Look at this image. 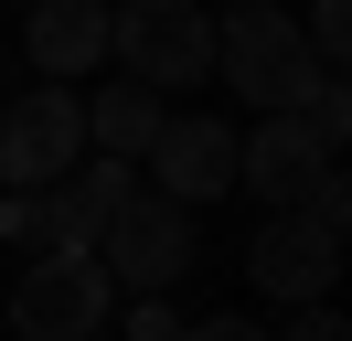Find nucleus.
I'll list each match as a JSON object with an SVG mask.
<instances>
[{"label":"nucleus","instance_id":"f257e3e1","mask_svg":"<svg viewBox=\"0 0 352 341\" xmlns=\"http://www.w3.org/2000/svg\"><path fill=\"white\" fill-rule=\"evenodd\" d=\"M214 75L235 85L245 107H299L309 75H320V54L299 43V21H288L278 0H235V11L214 21Z\"/></svg>","mask_w":352,"mask_h":341},{"label":"nucleus","instance_id":"f03ea898","mask_svg":"<svg viewBox=\"0 0 352 341\" xmlns=\"http://www.w3.org/2000/svg\"><path fill=\"white\" fill-rule=\"evenodd\" d=\"M107 309H118L107 256L96 245H54L11 288V341H107Z\"/></svg>","mask_w":352,"mask_h":341},{"label":"nucleus","instance_id":"7ed1b4c3","mask_svg":"<svg viewBox=\"0 0 352 341\" xmlns=\"http://www.w3.org/2000/svg\"><path fill=\"white\" fill-rule=\"evenodd\" d=\"M107 64H129L160 96L203 85L214 75V21H203V0H107Z\"/></svg>","mask_w":352,"mask_h":341},{"label":"nucleus","instance_id":"20e7f679","mask_svg":"<svg viewBox=\"0 0 352 341\" xmlns=\"http://www.w3.org/2000/svg\"><path fill=\"white\" fill-rule=\"evenodd\" d=\"M96 256H107V277L118 288H182L192 277V203H171V192H118V213L96 224Z\"/></svg>","mask_w":352,"mask_h":341},{"label":"nucleus","instance_id":"39448f33","mask_svg":"<svg viewBox=\"0 0 352 341\" xmlns=\"http://www.w3.org/2000/svg\"><path fill=\"white\" fill-rule=\"evenodd\" d=\"M86 160V96L75 85H11V107H0V182L11 192H43L54 170Z\"/></svg>","mask_w":352,"mask_h":341},{"label":"nucleus","instance_id":"423d86ee","mask_svg":"<svg viewBox=\"0 0 352 341\" xmlns=\"http://www.w3.org/2000/svg\"><path fill=\"white\" fill-rule=\"evenodd\" d=\"M245 277H256V298H278V309L331 298L342 288V224H320V213H299V203H267L256 245H245Z\"/></svg>","mask_w":352,"mask_h":341},{"label":"nucleus","instance_id":"0eeeda50","mask_svg":"<svg viewBox=\"0 0 352 341\" xmlns=\"http://www.w3.org/2000/svg\"><path fill=\"white\" fill-rule=\"evenodd\" d=\"M331 160H342V149H331L299 107H256V128L235 139V192H256V203H299Z\"/></svg>","mask_w":352,"mask_h":341},{"label":"nucleus","instance_id":"6e6552de","mask_svg":"<svg viewBox=\"0 0 352 341\" xmlns=\"http://www.w3.org/2000/svg\"><path fill=\"white\" fill-rule=\"evenodd\" d=\"M139 160H150V182L171 203H224L235 192V128L224 118H160V139Z\"/></svg>","mask_w":352,"mask_h":341},{"label":"nucleus","instance_id":"1a4fd4ad","mask_svg":"<svg viewBox=\"0 0 352 341\" xmlns=\"http://www.w3.org/2000/svg\"><path fill=\"white\" fill-rule=\"evenodd\" d=\"M22 54H32V75H54V85L96 75V64H107V0H22Z\"/></svg>","mask_w":352,"mask_h":341},{"label":"nucleus","instance_id":"9d476101","mask_svg":"<svg viewBox=\"0 0 352 341\" xmlns=\"http://www.w3.org/2000/svg\"><path fill=\"white\" fill-rule=\"evenodd\" d=\"M160 118H171V96H160V85H96V96H86V139L96 149H107V160H139V149H150L160 139Z\"/></svg>","mask_w":352,"mask_h":341},{"label":"nucleus","instance_id":"9b49d317","mask_svg":"<svg viewBox=\"0 0 352 341\" xmlns=\"http://www.w3.org/2000/svg\"><path fill=\"white\" fill-rule=\"evenodd\" d=\"M299 43H309L320 64H342V43H352V0H309V11H299Z\"/></svg>","mask_w":352,"mask_h":341},{"label":"nucleus","instance_id":"f8f14e48","mask_svg":"<svg viewBox=\"0 0 352 341\" xmlns=\"http://www.w3.org/2000/svg\"><path fill=\"white\" fill-rule=\"evenodd\" d=\"M267 341H352V331H342V309H331V298H299V309H288V331H267Z\"/></svg>","mask_w":352,"mask_h":341},{"label":"nucleus","instance_id":"ddd939ff","mask_svg":"<svg viewBox=\"0 0 352 341\" xmlns=\"http://www.w3.org/2000/svg\"><path fill=\"white\" fill-rule=\"evenodd\" d=\"M129 341H182V309H171V288H139V309H129Z\"/></svg>","mask_w":352,"mask_h":341},{"label":"nucleus","instance_id":"4468645a","mask_svg":"<svg viewBox=\"0 0 352 341\" xmlns=\"http://www.w3.org/2000/svg\"><path fill=\"white\" fill-rule=\"evenodd\" d=\"M299 213H320V224H342V213H352V182H342V160H331V170H320V182H309V192H299Z\"/></svg>","mask_w":352,"mask_h":341},{"label":"nucleus","instance_id":"2eb2a0df","mask_svg":"<svg viewBox=\"0 0 352 341\" xmlns=\"http://www.w3.org/2000/svg\"><path fill=\"white\" fill-rule=\"evenodd\" d=\"M182 341H267L256 320H235V309H214V320H182Z\"/></svg>","mask_w":352,"mask_h":341},{"label":"nucleus","instance_id":"dca6fc26","mask_svg":"<svg viewBox=\"0 0 352 341\" xmlns=\"http://www.w3.org/2000/svg\"><path fill=\"white\" fill-rule=\"evenodd\" d=\"M0 75H11V54H0Z\"/></svg>","mask_w":352,"mask_h":341}]
</instances>
